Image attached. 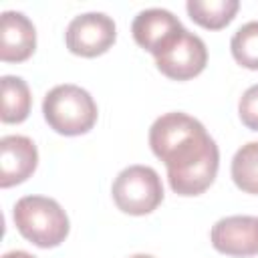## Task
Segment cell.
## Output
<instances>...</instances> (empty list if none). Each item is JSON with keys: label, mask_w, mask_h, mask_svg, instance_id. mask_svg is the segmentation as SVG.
Returning a JSON list of instances; mask_svg holds the SVG:
<instances>
[{"label": "cell", "mask_w": 258, "mask_h": 258, "mask_svg": "<svg viewBox=\"0 0 258 258\" xmlns=\"http://www.w3.org/2000/svg\"><path fill=\"white\" fill-rule=\"evenodd\" d=\"M149 145L177 196H200L214 183L220 151L198 119L179 111L161 115L149 129Z\"/></svg>", "instance_id": "obj_1"}, {"label": "cell", "mask_w": 258, "mask_h": 258, "mask_svg": "<svg viewBox=\"0 0 258 258\" xmlns=\"http://www.w3.org/2000/svg\"><path fill=\"white\" fill-rule=\"evenodd\" d=\"M16 230L38 248H54L69 236V218L58 202L44 196H24L16 202Z\"/></svg>", "instance_id": "obj_2"}, {"label": "cell", "mask_w": 258, "mask_h": 258, "mask_svg": "<svg viewBox=\"0 0 258 258\" xmlns=\"http://www.w3.org/2000/svg\"><path fill=\"white\" fill-rule=\"evenodd\" d=\"M42 115L50 129L60 135L75 137L91 131L97 123V103L77 85H58L46 93L42 101Z\"/></svg>", "instance_id": "obj_3"}, {"label": "cell", "mask_w": 258, "mask_h": 258, "mask_svg": "<svg viewBox=\"0 0 258 258\" xmlns=\"http://www.w3.org/2000/svg\"><path fill=\"white\" fill-rule=\"evenodd\" d=\"M113 202L129 216L151 214L163 200L161 177L153 167L129 165L113 181Z\"/></svg>", "instance_id": "obj_4"}, {"label": "cell", "mask_w": 258, "mask_h": 258, "mask_svg": "<svg viewBox=\"0 0 258 258\" xmlns=\"http://www.w3.org/2000/svg\"><path fill=\"white\" fill-rule=\"evenodd\" d=\"M155 64L173 81H189L208 64L206 42L198 34L183 28L159 54H155Z\"/></svg>", "instance_id": "obj_5"}, {"label": "cell", "mask_w": 258, "mask_h": 258, "mask_svg": "<svg viewBox=\"0 0 258 258\" xmlns=\"http://www.w3.org/2000/svg\"><path fill=\"white\" fill-rule=\"evenodd\" d=\"M117 38V28L111 16L103 12H87L75 16L67 26V48L85 58L107 52Z\"/></svg>", "instance_id": "obj_6"}, {"label": "cell", "mask_w": 258, "mask_h": 258, "mask_svg": "<svg viewBox=\"0 0 258 258\" xmlns=\"http://www.w3.org/2000/svg\"><path fill=\"white\" fill-rule=\"evenodd\" d=\"M212 246L228 256H254L258 254V218L230 216L222 218L212 228Z\"/></svg>", "instance_id": "obj_7"}, {"label": "cell", "mask_w": 258, "mask_h": 258, "mask_svg": "<svg viewBox=\"0 0 258 258\" xmlns=\"http://www.w3.org/2000/svg\"><path fill=\"white\" fill-rule=\"evenodd\" d=\"M183 30L177 16L163 8H147L139 12L131 24L135 42L149 50L153 56L159 54L179 32Z\"/></svg>", "instance_id": "obj_8"}, {"label": "cell", "mask_w": 258, "mask_h": 258, "mask_svg": "<svg viewBox=\"0 0 258 258\" xmlns=\"http://www.w3.org/2000/svg\"><path fill=\"white\" fill-rule=\"evenodd\" d=\"M38 163V151L32 139L24 135H6L0 139V185L12 187L26 181Z\"/></svg>", "instance_id": "obj_9"}, {"label": "cell", "mask_w": 258, "mask_h": 258, "mask_svg": "<svg viewBox=\"0 0 258 258\" xmlns=\"http://www.w3.org/2000/svg\"><path fill=\"white\" fill-rule=\"evenodd\" d=\"M36 48L34 24L14 10L2 12L0 20V58L4 62H22Z\"/></svg>", "instance_id": "obj_10"}, {"label": "cell", "mask_w": 258, "mask_h": 258, "mask_svg": "<svg viewBox=\"0 0 258 258\" xmlns=\"http://www.w3.org/2000/svg\"><path fill=\"white\" fill-rule=\"evenodd\" d=\"M2 85V111L0 119L4 123H22L30 115L32 97L24 79L14 75H4L0 79Z\"/></svg>", "instance_id": "obj_11"}, {"label": "cell", "mask_w": 258, "mask_h": 258, "mask_svg": "<svg viewBox=\"0 0 258 258\" xmlns=\"http://www.w3.org/2000/svg\"><path fill=\"white\" fill-rule=\"evenodd\" d=\"M185 8L189 18L196 24L208 30H220L234 20L240 8V2L238 0H189Z\"/></svg>", "instance_id": "obj_12"}, {"label": "cell", "mask_w": 258, "mask_h": 258, "mask_svg": "<svg viewBox=\"0 0 258 258\" xmlns=\"http://www.w3.org/2000/svg\"><path fill=\"white\" fill-rule=\"evenodd\" d=\"M232 179L246 191L258 196V141L242 145L232 159Z\"/></svg>", "instance_id": "obj_13"}, {"label": "cell", "mask_w": 258, "mask_h": 258, "mask_svg": "<svg viewBox=\"0 0 258 258\" xmlns=\"http://www.w3.org/2000/svg\"><path fill=\"white\" fill-rule=\"evenodd\" d=\"M232 56L238 64L258 71V22H246L240 26L230 40Z\"/></svg>", "instance_id": "obj_14"}, {"label": "cell", "mask_w": 258, "mask_h": 258, "mask_svg": "<svg viewBox=\"0 0 258 258\" xmlns=\"http://www.w3.org/2000/svg\"><path fill=\"white\" fill-rule=\"evenodd\" d=\"M238 115L248 129L258 131V85H252L244 91L238 103Z\"/></svg>", "instance_id": "obj_15"}, {"label": "cell", "mask_w": 258, "mask_h": 258, "mask_svg": "<svg viewBox=\"0 0 258 258\" xmlns=\"http://www.w3.org/2000/svg\"><path fill=\"white\" fill-rule=\"evenodd\" d=\"M2 258H36V256L28 254V252H24V250H12V252H6Z\"/></svg>", "instance_id": "obj_16"}, {"label": "cell", "mask_w": 258, "mask_h": 258, "mask_svg": "<svg viewBox=\"0 0 258 258\" xmlns=\"http://www.w3.org/2000/svg\"><path fill=\"white\" fill-rule=\"evenodd\" d=\"M129 258H155V256H149V254H133Z\"/></svg>", "instance_id": "obj_17"}]
</instances>
